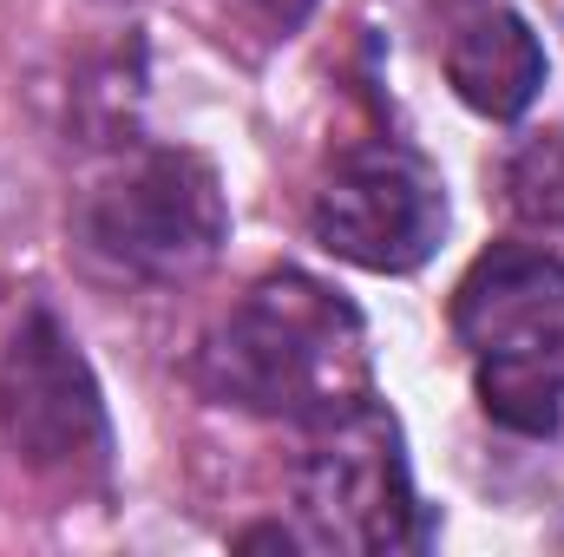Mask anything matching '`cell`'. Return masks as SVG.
<instances>
[{
	"mask_svg": "<svg viewBox=\"0 0 564 557\" xmlns=\"http://www.w3.org/2000/svg\"><path fill=\"white\" fill-rule=\"evenodd\" d=\"M243 7H250L270 33H289V26H302V20H308V7H315V0H243Z\"/></svg>",
	"mask_w": 564,
	"mask_h": 557,
	"instance_id": "30bf717a",
	"label": "cell"
},
{
	"mask_svg": "<svg viewBox=\"0 0 564 557\" xmlns=\"http://www.w3.org/2000/svg\"><path fill=\"white\" fill-rule=\"evenodd\" d=\"M506 204L532 230H564V125H545L506 157Z\"/></svg>",
	"mask_w": 564,
	"mask_h": 557,
	"instance_id": "ba28073f",
	"label": "cell"
},
{
	"mask_svg": "<svg viewBox=\"0 0 564 557\" xmlns=\"http://www.w3.org/2000/svg\"><path fill=\"white\" fill-rule=\"evenodd\" d=\"M453 328L473 348V368L564 374V256L492 243L453 288Z\"/></svg>",
	"mask_w": 564,
	"mask_h": 557,
	"instance_id": "8992f818",
	"label": "cell"
},
{
	"mask_svg": "<svg viewBox=\"0 0 564 557\" xmlns=\"http://www.w3.org/2000/svg\"><path fill=\"white\" fill-rule=\"evenodd\" d=\"M197 381L224 407L328 426L368 407V328L328 282L276 270L250 282L243 302L210 328Z\"/></svg>",
	"mask_w": 564,
	"mask_h": 557,
	"instance_id": "6da1fadb",
	"label": "cell"
},
{
	"mask_svg": "<svg viewBox=\"0 0 564 557\" xmlns=\"http://www.w3.org/2000/svg\"><path fill=\"white\" fill-rule=\"evenodd\" d=\"M295 512L315 545L328 551H414L426 545V518L408 479L401 426L381 407L315 426L308 452L295 459Z\"/></svg>",
	"mask_w": 564,
	"mask_h": 557,
	"instance_id": "277c9868",
	"label": "cell"
},
{
	"mask_svg": "<svg viewBox=\"0 0 564 557\" xmlns=\"http://www.w3.org/2000/svg\"><path fill=\"white\" fill-rule=\"evenodd\" d=\"M446 79H453L459 106H473L479 119H519L545 86V46L519 13L486 7V13L453 26Z\"/></svg>",
	"mask_w": 564,
	"mask_h": 557,
	"instance_id": "52a82bcc",
	"label": "cell"
},
{
	"mask_svg": "<svg viewBox=\"0 0 564 557\" xmlns=\"http://www.w3.org/2000/svg\"><path fill=\"white\" fill-rule=\"evenodd\" d=\"M308 230L328 256L368 276H408L446 237V190L414 151L368 144V151H348L322 177Z\"/></svg>",
	"mask_w": 564,
	"mask_h": 557,
	"instance_id": "5b68a950",
	"label": "cell"
},
{
	"mask_svg": "<svg viewBox=\"0 0 564 557\" xmlns=\"http://www.w3.org/2000/svg\"><path fill=\"white\" fill-rule=\"evenodd\" d=\"M0 433L13 459L53 485H93L112 466L106 394L79 341L46 308H33L0 354Z\"/></svg>",
	"mask_w": 564,
	"mask_h": 557,
	"instance_id": "3957f363",
	"label": "cell"
},
{
	"mask_svg": "<svg viewBox=\"0 0 564 557\" xmlns=\"http://www.w3.org/2000/svg\"><path fill=\"white\" fill-rule=\"evenodd\" d=\"M479 407L506 433L545 439L564 419V374H552V368H479Z\"/></svg>",
	"mask_w": 564,
	"mask_h": 557,
	"instance_id": "9c48e42d",
	"label": "cell"
},
{
	"mask_svg": "<svg viewBox=\"0 0 564 557\" xmlns=\"http://www.w3.org/2000/svg\"><path fill=\"white\" fill-rule=\"evenodd\" d=\"M106 7H132V0H106Z\"/></svg>",
	"mask_w": 564,
	"mask_h": 557,
	"instance_id": "8fae6325",
	"label": "cell"
},
{
	"mask_svg": "<svg viewBox=\"0 0 564 557\" xmlns=\"http://www.w3.org/2000/svg\"><path fill=\"white\" fill-rule=\"evenodd\" d=\"M79 237L99 263L139 282H191L224 256L230 204L197 151H132L79 204Z\"/></svg>",
	"mask_w": 564,
	"mask_h": 557,
	"instance_id": "7a4b0ae2",
	"label": "cell"
}]
</instances>
